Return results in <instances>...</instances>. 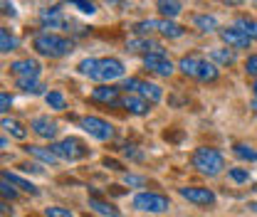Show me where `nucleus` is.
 <instances>
[{
    "label": "nucleus",
    "instance_id": "f257e3e1",
    "mask_svg": "<svg viewBox=\"0 0 257 217\" xmlns=\"http://www.w3.org/2000/svg\"><path fill=\"white\" fill-rule=\"evenodd\" d=\"M32 47H35V52H37V55L57 60V57L69 55L74 45H72V40L60 37V35H55V32H40V35H35V40H32Z\"/></svg>",
    "mask_w": 257,
    "mask_h": 217
},
{
    "label": "nucleus",
    "instance_id": "f03ea898",
    "mask_svg": "<svg viewBox=\"0 0 257 217\" xmlns=\"http://www.w3.org/2000/svg\"><path fill=\"white\" fill-rule=\"evenodd\" d=\"M191 165L198 170V173H203V175H208V178H215V175H220L225 168V158L220 151H215V148H208V146H200V148H195L191 155Z\"/></svg>",
    "mask_w": 257,
    "mask_h": 217
},
{
    "label": "nucleus",
    "instance_id": "7ed1b4c3",
    "mask_svg": "<svg viewBox=\"0 0 257 217\" xmlns=\"http://www.w3.org/2000/svg\"><path fill=\"white\" fill-rule=\"evenodd\" d=\"M161 32L163 37H168V40H176V37H181L183 35V28L178 25V23H173V20H141V23H136L134 25V32L139 35V37H146L149 32Z\"/></svg>",
    "mask_w": 257,
    "mask_h": 217
},
{
    "label": "nucleus",
    "instance_id": "20e7f679",
    "mask_svg": "<svg viewBox=\"0 0 257 217\" xmlns=\"http://www.w3.org/2000/svg\"><path fill=\"white\" fill-rule=\"evenodd\" d=\"M134 207L136 210H141V212H149V215H163L168 207H171V200L166 197V195H161V192H139V195H134Z\"/></svg>",
    "mask_w": 257,
    "mask_h": 217
},
{
    "label": "nucleus",
    "instance_id": "39448f33",
    "mask_svg": "<svg viewBox=\"0 0 257 217\" xmlns=\"http://www.w3.org/2000/svg\"><path fill=\"white\" fill-rule=\"evenodd\" d=\"M121 77H124V62L116 60V57L96 60L94 72L89 74V79H94V82H114V79H121Z\"/></svg>",
    "mask_w": 257,
    "mask_h": 217
},
{
    "label": "nucleus",
    "instance_id": "423d86ee",
    "mask_svg": "<svg viewBox=\"0 0 257 217\" xmlns=\"http://www.w3.org/2000/svg\"><path fill=\"white\" fill-rule=\"evenodd\" d=\"M50 148L60 155V158H64V160H79V158L89 155V148H87V146H84L79 138H74V136H67L64 141L52 143Z\"/></svg>",
    "mask_w": 257,
    "mask_h": 217
},
{
    "label": "nucleus",
    "instance_id": "0eeeda50",
    "mask_svg": "<svg viewBox=\"0 0 257 217\" xmlns=\"http://www.w3.org/2000/svg\"><path fill=\"white\" fill-rule=\"evenodd\" d=\"M79 126H82L89 136H94L96 141H109V138H114V126L106 124V121L99 119V116H84V119H79Z\"/></svg>",
    "mask_w": 257,
    "mask_h": 217
},
{
    "label": "nucleus",
    "instance_id": "6e6552de",
    "mask_svg": "<svg viewBox=\"0 0 257 217\" xmlns=\"http://www.w3.org/2000/svg\"><path fill=\"white\" fill-rule=\"evenodd\" d=\"M178 192H181V197H186L188 202H195L200 207H208L215 202V192L210 187H181Z\"/></svg>",
    "mask_w": 257,
    "mask_h": 217
},
{
    "label": "nucleus",
    "instance_id": "1a4fd4ad",
    "mask_svg": "<svg viewBox=\"0 0 257 217\" xmlns=\"http://www.w3.org/2000/svg\"><path fill=\"white\" fill-rule=\"evenodd\" d=\"M40 62L37 60H30V57H25V60H15V62L10 64V72L15 74V79H37L40 77Z\"/></svg>",
    "mask_w": 257,
    "mask_h": 217
},
{
    "label": "nucleus",
    "instance_id": "9d476101",
    "mask_svg": "<svg viewBox=\"0 0 257 217\" xmlns=\"http://www.w3.org/2000/svg\"><path fill=\"white\" fill-rule=\"evenodd\" d=\"M144 67L159 77H171L173 74V62L166 55H146L144 57Z\"/></svg>",
    "mask_w": 257,
    "mask_h": 217
},
{
    "label": "nucleus",
    "instance_id": "9b49d317",
    "mask_svg": "<svg viewBox=\"0 0 257 217\" xmlns=\"http://www.w3.org/2000/svg\"><path fill=\"white\" fill-rule=\"evenodd\" d=\"M220 37H223V42L227 47H235V50H247L250 42H252L245 32L237 30V28H223V30H220Z\"/></svg>",
    "mask_w": 257,
    "mask_h": 217
},
{
    "label": "nucleus",
    "instance_id": "f8f14e48",
    "mask_svg": "<svg viewBox=\"0 0 257 217\" xmlns=\"http://www.w3.org/2000/svg\"><path fill=\"white\" fill-rule=\"evenodd\" d=\"M126 50H131V52H146V55H166L159 42H154V40H149V37H139V35L128 40Z\"/></svg>",
    "mask_w": 257,
    "mask_h": 217
},
{
    "label": "nucleus",
    "instance_id": "ddd939ff",
    "mask_svg": "<svg viewBox=\"0 0 257 217\" xmlns=\"http://www.w3.org/2000/svg\"><path fill=\"white\" fill-rule=\"evenodd\" d=\"M30 128L40 138H47V141H52V138L57 136V131H60V128H57V121H52L50 116H35Z\"/></svg>",
    "mask_w": 257,
    "mask_h": 217
},
{
    "label": "nucleus",
    "instance_id": "4468645a",
    "mask_svg": "<svg viewBox=\"0 0 257 217\" xmlns=\"http://www.w3.org/2000/svg\"><path fill=\"white\" fill-rule=\"evenodd\" d=\"M92 101L96 104H106V106H116L119 104V89L111 84H101L92 92Z\"/></svg>",
    "mask_w": 257,
    "mask_h": 217
},
{
    "label": "nucleus",
    "instance_id": "2eb2a0df",
    "mask_svg": "<svg viewBox=\"0 0 257 217\" xmlns=\"http://www.w3.org/2000/svg\"><path fill=\"white\" fill-rule=\"evenodd\" d=\"M121 104H124V109H128V111L136 114V116H146V114L151 111V101H146V99L139 96V94H128Z\"/></svg>",
    "mask_w": 257,
    "mask_h": 217
},
{
    "label": "nucleus",
    "instance_id": "dca6fc26",
    "mask_svg": "<svg viewBox=\"0 0 257 217\" xmlns=\"http://www.w3.org/2000/svg\"><path fill=\"white\" fill-rule=\"evenodd\" d=\"M203 57H198V55H188V57H181V62H178V69L186 74V77H193V79H198V74H200V67H203Z\"/></svg>",
    "mask_w": 257,
    "mask_h": 217
},
{
    "label": "nucleus",
    "instance_id": "f3484780",
    "mask_svg": "<svg viewBox=\"0 0 257 217\" xmlns=\"http://www.w3.org/2000/svg\"><path fill=\"white\" fill-rule=\"evenodd\" d=\"M40 23H42V28H50V30H57V28H64V25H67L62 13H60L57 8L42 10V13H40Z\"/></svg>",
    "mask_w": 257,
    "mask_h": 217
},
{
    "label": "nucleus",
    "instance_id": "a211bd4d",
    "mask_svg": "<svg viewBox=\"0 0 257 217\" xmlns=\"http://www.w3.org/2000/svg\"><path fill=\"white\" fill-rule=\"evenodd\" d=\"M25 153L42 160V163H47V165H57V160H60V155L55 153L52 148H42V146H25Z\"/></svg>",
    "mask_w": 257,
    "mask_h": 217
},
{
    "label": "nucleus",
    "instance_id": "6ab92c4d",
    "mask_svg": "<svg viewBox=\"0 0 257 217\" xmlns=\"http://www.w3.org/2000/svg\"><path fill=\"white\" fill-rule=\"evenodd\" d=\"M156 10L166 20H173L181 10H183V3L181 0H156Z\"/></svg>",
    "mask_w": 257,
    "mask_h": 217
},
{
    "label": "nucleus",
    "instance_id": "aec40b11",
    "mask_svg": "<svg viewBox=\"0 0 257 217\" xmlns=\"http://www.w3.org/2000/svg\"><path fill=\"white\" fill-rule=\"evenodd\" d=\"M136 92L141 94L146 101H151V104H156L163 99V89H161L159 84H151V82H139V89Z\"/></svg>",
    "mask_w": 257,
    "mask_h": 217
},
{
    "label": "nucleus",
    "instance_id": "412c9836",
    "mask_svg": "<svg viewBox=\"0 0 257 217\" xmlns=\"http://www.w3.org/2000/svg\"><path fill=\"white\" fill-rule=\"evenodd\" d=\"M235 28L242 30L250 40H257V20L255 18H250V15H240V18H235Z\"/></svg>",
    "mask_w": 257,
    "mask_h": 217
},
{
    "label": "nucleus",
    "instance_id": "4be33fe9",
    "mask_svg": "<svg viewBox=\"0 0 257 217\" xmlns=\"http://www.w3.org/2000/svg\"><path fill=\"white\" fill-rule=\"evenodd\" d=\"M3 128H5L10 136H15L18 141H25V138H28V128L20 124V121H15V119H8V116H3Z\"/></svg>",
    "mask_w": 257,
    "mask_h": 217
},
{
    "label": "nucleus",
    "instance_id": "5701e85b",
    "mask_svg": "<svg viewBox=\"0 0 257 217\" xmlns=\"http://www.w3.org/2000/svg\"><path fill=\"white\" fill-rule=\"evenodd\" d=\"M89 207L104 217H119V207H114V205H109V202H104L99 197H89Z\"/></svg>",
    "mask_w": 257,
    "mask_h": 217
},
{
    "label": "nucleus",
    "instance_id": "b1692460",
    "mask_svg": "<svg viewBox=\"0 0 257 217\" xmlns=\"http://www.w3.org/2000/svg\"><path fill=\"white\" fill-rule=\"evenodd\" d=\"M3 178L8 180V183H13V185L18 187V190H23V192H30V195H37V187L32 185L30 180H25V178H20V175H15V173H3Z\"/></svg>",
    "mask_w": 257,
    "mask_h": 217
},
{
    "label": "nucleus",
    "instance_id": "393cba45",
    "mask_svg": "<svg viewBox=\"0 0 257 217\" xmlns=\"http://www.w3.org/2000/svg\"><path fill=\"white\" fill-rule=\"evenodd\" d=\"M210 60H213L215 64L230 67V64H235L237 57H235V52H232V50H220V47H218V50H210Z\"/></svg>",
    "mask_w": 257,
    "mask_h": 217
},
{
    "label": "nucleus",
    "instance_id": "a878e982",
    "mask_svg": "<svg viewBox=\"0 0 257 217\" xmlns=\"http://www.w3.org/2000/svg\"><path fill=\"white\" fill-rule=\"evenodd\" d=\"M193 25L200 32H213L218 30V20L213 15H193Z\"/></svg>",
    "mask_w": 257,
    "mask_h": 217
},
{
    "label": "nucleus",
    "instance_id": "bb28decb",
    "mask_svg": "<svg viewBox=\"0 0 257 217\" xmlns=\"http://www.w3.org/2000/svg\"><path fill=\"white\" fill-rule=\"evenodd\" d=\"M232 153L237 155L240 160H247V163H257V151L252 146H245V143H235L232 146Z\"/></svg>",
    "mask_w": 257,
    "mask_h": 217
},
{
    "label": "nucleus",
    "instance_id": "cd10ccee",
    "mask_svg": "<svg viewBox=\"0 0 257 217\" xmlns=\"http://www.w3.org/2000/svg\"><path fill=\"white\" fill-rule=\"evenodd\" d=\"M15 47H18V40L10 35L8 28H0V52H3V55H10Z\"/></svg>",
    "mask_w": 257,
    "mask_h": 217
},
{
    "label": "nucleus",
    "instance_id": "c85d7f7f",
    "mask_svg": "<svg viewBox=\"0 0 257 217\" xmlns=\"http://www.w3.org/2000/svg\"><path fill=\"white\" fill-rule=\"evenodd\" d=\"M15 87L23 89L25 94H42V89H45L37 79H15Z\"/></svg>",
    "mask_w": 257,
    "mask_h": 217
},
{
    "label": "nucleus",
    "instance_id": "c756f323",
    "mask_svg": "<svg viewBox=\"0 0 257 217\" xmlns=\"http://www.w3.org/2000/svg\"><path fill=\"white\" fill-rule=\"evenodd\" d=\"M45 101H47V106L55 109V111H64V106H67L62 92H47L45 94Z\"/></svg>",
    "mask_w": 257,
    "mask_h": 217
},
{
    "label": "nucleus",
    "instance_id": "7c9ffc66",
    "mask_svg": "<svg viewBox=\"0 0 257 217\" xmlns=\"http://www.w3.org/2000/svg\"><path fill=\"white\" fill-rule=\"evenodd\" d=\"M227 178L232 180V183H237V185H245V183H250V170L247 168H230L227 170Z\"/></svg>",
    "mask_w": 257,
    "mask_h": 217
},
{
    "label": "nucleus",
    "instance_id": "2f4dec72",
    "mask_svg": "<svg viewBox=\"0 0 257 217\" xmlns=\"http://www.w3.org/2000/svg\"><path fill=\"white\" fill-rule=\"evenodd\" d=\"M198 79L200 82H215L218 79V67H215V62H203Z\"/></svg>",
    "mask_w": 257,
    "mask_h": 217
},
{
    "label": "nucleus",
    "instance_id": "473e14b6",
    "mask_svg": "<svg viewBox=\"0 0 257 217\" xmlns=\"http://www.w3.org/2000/svg\"><path fill=\"white\" fill-rule=\"evenodd\" d=\"M69 5H74L79 13H84V15H94L96 13V3L94 0H67Z\"/></svg>",
    "mask_w": 257,
    "mask_h": 217
},
{
    "label": "nucleus",
    "instance_id": "72a5a7b5",
    "mask_svg": "<svg viewBox=\"0 0 257 217\" xmlns=\"http://www.w3.org/2000/svg\"><path fill=\"white\" fill-rule=\"evenodd\" d=\"M94 67H96V60L94 57H89V60H82V62L77 64V72L84 74V77H89V74L94 72Z\"/></svg>",
    "mask_w": 257,
    "mask_h": 217
},
{
    "label": "nucleus",
    "instance_id": "f704fd0d",
    "mask_svg": "<svg viewBox=\"0 0 257 217\" xmlns=\"http://www.w3.org/2000/svg\"><path fill=\"white\" fill-rule=\"evenodd\" d=\"M0 192H3V197H5V200H8V197H10V200H15V197H18V187H13V183H8L5 178H3V183H0Z\"/></svg>",
    "mask_w": 257,
    "mask_h": 217
},
{
    "label": "nucleus",
    "instance_id": "c9c22d12",
    "mask_svg": "<svg viewBox=\"0 0 257 217\" xmlns=\"http://www.w3.org/2000/svg\"><path fill=\"white\" fill-rule=\"evenodd\" d=\"M124 183H126L128 187H144V185H146V178H144V175H134V173H126V175H124Z\"/></svg>",
    "mask_w": 257,
    "mask_h": 217
},
{
    "label": "nucleus",
    "instance_id": "e433bc0d",
    "mask_svg": "<svg viewBox=\"0 0 257 217\" xmlns=\"http://www.w3.org/2000/svg\"><path fill=\"white\" fill-rule=\"evenodd\" d=\"M45 217H74L67 207H57V205H52V207H47L45 210Z\"/></svg>",
    "mask_w": 257,
    "mask_h": 217
},
{
    "label": "nucleus",
    "instance_id": "4c0bfd02",
    "mask_svg": "<svg viewBox=\"0 0 257 217\" xmlns=\"http://www.w3.org/2000/svg\"><path fill=\"white\" fill-rule=\"evenodd\" d=\"M124 155H126L128 160H136V163H141V160H144V153H141V151H136V146H126V148H124Z\"/></svg>",
    "mask_w": 257,
    "mask_h": 217
},
{
    "label": "nucleus",
    "instance_id": "58836bf2",
    "mask_svg": "<svg viewBox=\"0 0 257 217\" xmlns=\"http://www.w3.org/2000/svg\"><path fill=\"white\" fill-rule=\"evenodd\" d=\"M245 72H247L250 77H255L257 79V55H250V57H247V62H245Z\"/></svg>",
    "mask_w": 257,
    "mask_h": 217
},
{
    "label": "nucleus",
    "instance_id": "ea45409f",
    "mask_svg": "<svg viewBox=\"0 0 257 217\" xmlns=\"http://www.w3.org/2000/svg\"><path fill=\"white\" fill-rule=\"evenodd\" d=\"M10 104H13L10 94L3 92V94H0V111H3V114H8V111H10Z\"/></svg>",
    "mask_w": 257,
    "mask_h": 217
},
{
    "label": "nucleus",
    "instance_id": "a19ab883",
    "mask_svg": "<svg viewBox=\"0 0 257 217\" xmlns=\"http://www.w3.org/2000/svg\"><path fill=\"white\" fill-rule=\"evenodd\" d=\"M104 165L111 168V170H124V165H121L119 160H114V158H104Z\"/></svg>",
    "mask_w": 257,
    "mask_h": 217
},
{
    "label": "nucleus",
    "instance_id": "79ce46f5",
    "mask_svg": "<svg viewBox=\"0 0 257 217\" xmlns=\"http://www.w3.org/2000/svg\"><path fill=\"white\" fill-rule=\"evenodd\" d=\"M20 168H23L25 173H42V168H40V165H35V163H23Z\"/></svg>",
    "mask_w": 257,
    "mask_h": 217
},
{
    "label": "nucleus",
    "instance_id": "37998d69",
    "mask_svg": "<svg viewBox=\"0 0 257 217\" xmlns=\"http://www.w3.org/2000/svg\"><path fill=\"white\" fill-rule=\"evenodd\" d=\"M139 82H141V79H124V89L136 92V89H139Z\"/></svg>",
    "mask_w": 257,
    "mask_h": 217
},
{
    "label": "nucleus",
    "instance_id": "c03bdc74",
    "mask_svg": "<svg viewBox=\"0 0 257 217\" xmlns=\"http://www.w3.org/2000/svg\"><path fill=\"white\" fill-rule=\"evenodd\" d=\"M3 13H5V15H10V18H15V8H13V3L3 0Z\"/></svg>",
    "mask_w": 257,
    "mask_h": 217
},
{
    "label": "nucleus",
    "instance_id": "a18cd8bd",
    "mask_svg": "<svg viewBox=\"0 0 257 217\" xmlns=\"http://www.w3.org/2000/svg\"><path fill=\"white\" fill-rule=\"evenodd\" d=\"M225 5H232V8H237V5H242L245 0H223Z\"/></svg>",
    "mask_w": 257,
    "mask_h": 217
},
{
    "label": "nucleus",
    "instance_id": "49530a36",
    "mask_svg": "<svg viewBox=\"0 0 257 217\" xmlns=\"http://www.w3.org/2000/svg\"><path fill=\"white\" fill-rule=\"evenodd\" d=\"M250 106H252V111H255V114H257V96H255V99H252V104H250Z\"/></svg>",
    "mask_w": 257,
    "mask_h": 217
},
{
    "label": "nucleus",
    "instance_id": "de8ad7c7",
    "mask_svg": "<svg viewBox=\"0 0 257 217\" xmlns=\"http://www.w3.org/2000/svg\"><path fill=\"white\" fill-rule=\"evenodd\" d=\"M250 210H252V212H257V202H250Z\"/></svg>",
    "mask_w": 257,
    "mask_h": 217
},
{
    "label": "nucleus",
    "instance_id": "09e8293b",
    "mask_svg": "<svg viewBox=\"0 0 257 217\" xmlns=\"http://www.w3.org/2000/svg\"><path fill=\"white\" fill-rule=\"evenodd\" d=\"M252 89H255V96H257V79H255V84H252Z\"/></svg>",
    "mask_w": 257,
    "mask_h": 217
},
{
    "label": "nucleus",
    "instance_id": "8fccbe9b",
    "mask_svg": "<svg viewBox=\"0 0 257 217\" xmlns=\"http://www.w3.org/2000/svg\"><path fill=\"white\" fill-rule=\"evenodd\" d=\"M149 217H151V215H149Z\"/></svg>",
    "mask_w": 257,
    "mask_h": 217
}]
</instances>
